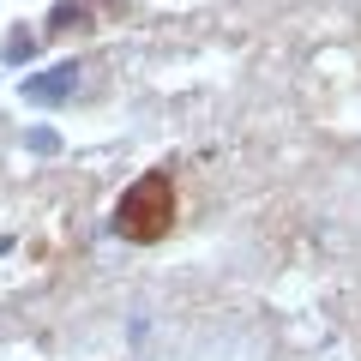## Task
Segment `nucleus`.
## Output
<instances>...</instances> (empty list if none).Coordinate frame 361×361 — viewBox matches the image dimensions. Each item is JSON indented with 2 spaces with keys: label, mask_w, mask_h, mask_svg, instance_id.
Returning <instances> with one entry per match:
<instances>
[{
  "label": "nucleus",
  "mask_w": 361,
  "mask_h": 361,
  "mask_svg": "<svg viewBox=\"0 0 361 361\" xmlns=\"http://www.w3.org/2000/svg\"><path fill=\"white\" fill-rule=\"evenodd\" d=\"M169 229H175V180H169L163 169H151V175H139L127 193H121L115 235L133 241V247H157Z\"/></svg>",
  "instance_id": "f257e3e1"
}]
</instances>
